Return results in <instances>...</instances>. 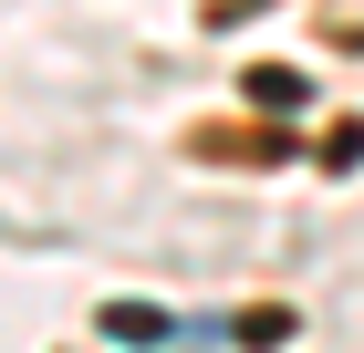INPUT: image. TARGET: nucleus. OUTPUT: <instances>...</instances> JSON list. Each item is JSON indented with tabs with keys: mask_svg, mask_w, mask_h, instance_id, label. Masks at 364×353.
<instances>
[{
	"mask_svg": "<svg viewBox=\"0 0 364 353\" xmlns=\"http://www.w3.org/2000/svg\"><path fill=\"white\" fill-rule=\"evenodd\" d=\"M250 104L291 114V104H312V83H302V73H281V63H250Z\"/></svg>",
	"mask_w": 364,
	"mask_h": 353,
	"instance_id": "f257e3e1",
	"label": "nucleus"
},
{
	"mask_svg": "<svg viewBox=\"0 0 364 353\" xmlns=\"http://www.w3.org/2000/svg\"><path fill=\"white\" fill-rule=\"evenodd\" d=\"M105 332H114V343H167V322H156V312H105Z\"/></svg>",
	"mask_w": 364,
	"mask_h": 353,
	"instance_id": "f03ea898",
	"label": "nucleus"
}]
</instances>
